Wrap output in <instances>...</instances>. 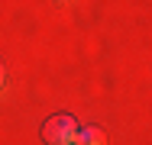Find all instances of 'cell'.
Wrapping results in <instances>:
<instances>
[{"mask_svg": "<svg viewBox=\"0 0 152 145\" xmlns=\"http://www.w3.org/2000/svg\"><path fill=\"white\" fill-rule=\"evenodd\" d=\"M78 136V123L75 116L58 113V116H49L45 126H42V142L45 145H71Z\"/></svg>", "mask_w": 152, "mask_h": 145, "instance_id": "6da1fadb", "label": "cell"}, {"mask_svg": "<svg viewBox=\"0 0 152 145\" xmlns=\"http://www.w3.org/2000/svg\"><path fill=\"white\" fill-rule=\"evenodd\" d=\"M75 142H81V145H104V132H100L97 126H84V129H78Z\"/></svg>", "mask_w": 152, "mask_h": 145, "instance_id": "7a4b0ae2", "label": "cell"}, {"mask_svg": "<svg viewBox=\"0 0 152 145\" xmlns=\"http://www.w3.org/2000/svg\"><path fill=\"white\" fill-rule=\"evenodd\" d=\"M0 81H3V65H0Z\"/></svg>", "mask_w": 152, "mask_h": 145, "instance_id": "3957f363", "label": "cell"}]
</instances>
